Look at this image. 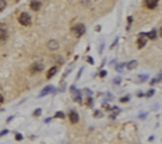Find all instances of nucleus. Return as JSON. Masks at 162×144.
Wrapping results in <instances>:
<instances>
[{
    "label": "nucleus",
    "instance_id": "nucleus-1",
    "mask_svg": "<svg viewBox=\"0 0 162 144\" xmlns=\"http://www.w3.org/2000/svg\"><path fill=\"white\" fill-rule=\"evenodd\" d=\"M18 22L20 23L22 26H31V23H33V19H31V16H30L27 12H22L19 15V18H18Z\"/></svg>",
    "mask_w": 162,
    "mask_h": 144
},
{
    "label": "nucleus",
    "instance_id": "nucleus-2",
    "mask_svg": "<svg viewBox=\"0 0 162 144\" xmlns=\"http://www.w3.org/2000/svg\"><path fill=\"white\" fill-rule=\"evenodd\" d=\"M85 31H87V28L82 23H80V24H74L73 27H72V32H73L76 37H82V35L85 34Z\"/></svg>",
    "mask_w": 162,
    "mask_h": 144
},
{
    "label": "nucleus",
    "instance_id": "nucleus-3",
    "mask_svg": "<svg viewBox=\"0 0 162 144\" xmlns=\"http://www.w3.org/2000/svg\"><path fill=\"white\" fill-rule=\"evenodd\" d=\"M43 70V65H42L41 62H35V63H33L31 66H30V73L31 74H35V73H41V71Z\"/></svg>",
    "mask_w": 162,
    "mask_h": 144
},
{
    "label": "nucleus",
    "instance_id": "nucleus-4",
    "mask_svg": "<svg viewBox=\"0 0 162 144\" xmlns=\"http://www.w3.org/2000/svg\"><path fill=\"white\" fill-rule=\"evenodd\" d=\"M70 90H72V93H73V100L76 101V103H81V101H82L81 90L76 89V86H70Z\"/></svg>",
    "mask_w": 162,
    "mask_h": 144
},
{
    "label": "nucleus",
    "instance_id": "nucleus-5",
    "mask_svg": "<svg viewBox=\"0 0 162 144\" xmlns=\"http://www.w3.org/2000/svg\"><path fill=\"white\" fill-rule=\"evenodd\" d=\"M8 37V31H7V24L0 23V42H4Z\"/></svg>",
    "mask_w": 162,
    "mask_h": 144
},
{
    "label": "nucleus",
    "instance_id": "nucleus-6",
    "mask_svg": "<svg viewBox=\"0 0 162 144\" xmlns=\"http://www.w3.org/2000/svg\"><path fill=\"white\" fill-rule=\"evenodd\" d=\"M68 116H69V120H70V123H72V124L79 123V118H80V117H79V113H77L76 111H70Z\"/></svg>",
    "mask_w": 162,
    "mask_h": 144
},
{
    "label": "nucleus",
    "instance_id": "nucleus-7",
    "mask_svg": "<svg viewBox=\"0 0 162 144\" xmlns=\"http://www.w3.org/2000/svg\"><path fill=\"white\" fill-rule=\"evenodd\" d=\"M46 46H47V49H49V50H57L58 47H59V42L56 40V39H51V40L47 42Z\"/></svg>",
    "mask_w": 162,
    "mask_h": 144
},
{
    "label": "nucleus",
    "instance_id": "nucleus-8",
    "mask_svg": "<svg viewBox=\"0 0 162 144\" xmlns=\"http://www.w3.org/2000/svg\"><path fill=\"white\" fill-rule=\"evenodd\" d=\"M51 92H54V86H53V85H47V86H45L43 89H42V92L39 93V97H43V96L49 94V93H51Z\"/></svg>",
    "mask_w": 162,
    "mask_h": 144
},
{
    "label": "nucleus",
    "instance_id": "nucleus-9",
    "mask_svg": "<svg viewBox=\"0 0 162 144\" xmlns=\"http://www.w3.org/2000/svg\"><path fill=\"white\" fill-rule=\"evenodd\" d=\"M158 2H159V0H145V4H146L147 8L154 10V8L158 5Z\"/></svg>",
    "mask_w": 162,
    "mask_h": 144
},
{
    "label": "nucleus",
    "instance_id": "nucleus-10",
    "mask_svg": "<svg viewBox=\"0 0 162 144\" xmlns=\"http://www.w3.org/2000/svg\"><path fill=\"white\" fill-rule=\"evenodd\" d=\"M141 35V37H149L150 39H157V30H151V31H150V32H147V34H145V32H141L139 34Z\"/></svg>",
    "mask_w": 162,
    "mask_h": 144
},
{
    "label": "nucleus",
    "instance_id": "nucleus-11",
    "mask_svg": "<svg viewBox=\"0 0 162 144\" xmlns=\"http://www.w3.org/2000/svg\"><path fill=\"white\" fill-rule=\"evenodd\" d=\"M146 42H147V39H146L145 37H141V35H139V38H138V42H136L138 49H143V47L146 46Z\"/></svg>",
    "mask_w": 162,
    "mask_h": 144
},
{
    "label": "nucleus",
    "instance_id": "nucleus-12",
    "mask_svg": "<svg viewBox=\"0 0 162 144\" xmlns=\"http://www.w3.org/2000/svg\"><path fill=\"white\" fill-rule=\"evenodd\" d=\"M30 8H31L33 11H38L41 8V2H38V0H31V3H30Z\"/></svg>",
    "mask_w": 162,
    "mask_h": 144
},
{
    "label": "nucleus",
    "instance_id": "nucleus-13",
    "mask_svg": "<svg viewBox=\"0 0 162 144\" xmlns=\"http://www.w3.org/2000/svg\"><path fill=\"white\" fill-rule=\"evenodd\" d=\"M57 71H58V67H57V66H53V67L49 69V71L46 73V77H47V78H51V77H54L57 74Z\"/></svg>",
    "mask_w": 162,
    "mask_h": 144
},
{
    "label": "nucleus",
    "instance_id": "nucleus-14",
    "mask_svg": "<svg viewBox=\"0 0 162 144\" xmlns=\"http://www.w3.org/2000/svg\"><path fill=\"white\" fill-rule=\"evenodd\" d=\"M136 66H138V62H136V61H131V62H128L127 65H126V67H127L128 70H134Z\"/></svg>",
    "mask_w": 162,
    "mask_h": 144
},
{
    "label": "nucleus",
    "instance_id": "nucleus-15",
    "mask_svg": "<svg viewBox=\"0 0 162 144\" xmlns=\"http://www.w3.org/2000/svg\"><path fill=\"white\" fill-rule=\"evenodd\" d=\"M5 7H7V2H5V0H0V12L4 11Z\"/></svg>",
    "mask_w": 162,
    "mask_h": 144
},
{
    "label": "nucleus",
    "instance_id": "nucleus-16",
    "mask_svg": "<svg viewBox=\"0 0 162 144\" xmlns=\"http://www.w3.org/2000/svg\"><path fill=\"white\" fill-rule=\"evenodd\" d=\"M54 117H57V118H64V117H65V113H64V112H57Z\"/></svg>",
    "mask_w": 162,
    "mask_h": 144
},
{
    "label": "nucleus",
    "instance_id": "nucleus-17",
    "mask_svg": "<svg viewBox=\"0 0 162 144\" xmlns=\"http://www.w3.org/2000/svg\"><path fill=\"white\" fill-rule=\"evenodd\" d=\"M161 81V73L158 74V78H154L151 82H150V83H151V85H154V83H157V82H159Z\"/></svg>",
    "mask_w": 162,
    "mask_h": 144
},
{
    "label": "nucleus",
    "instance_id": "nucleus-18",
    "mask_svg": "<svg viewBox=\"0 0 162 144\" xmlns=\"http://www.w3.org/2000/svg\"><path fill=\"white\" fill-rule=\"evenodd\" d=\"M124 66H126L124 63H119V65L116 66V70H118V71H122V70H123V67H124Z\"/></svg>",
    "mask_w": 162,
    "mask_h": 144
},
{
    "label": "nucleus",
    "instance_id": "nucleus-19",
    "mask_svg": "<svg viewBox=\"0 0 162 144\" xmlns=\"http://www.w3.org/2000/svg\"><path fill=\"white\" fill-rule=\"evenodd\" d=\"M128 100H130V97H128V96H126V97L120 98V103H128Z\"/></svg>",
    "mask_w": 162,
    "mask_h": 144
},
{
    "label": "nucleus",
    "instance_id": "nucleus-20",
    "mask_svg": "<svg viewBox=\"0 0 162 144\" xmlns=\"http://www.w3.org/2000/svg\"><path fill=\"white\" fill-rule=\"evenodd\" d=\"M41 113H42V111H41L39 108H38V109H35V111H34V116H39Z\"/></svg>",
    "mask_w": 162,
    "mask_h": 144
},
{
    "label": "nucleus",
    "instance_id": "nucleus-21",
    "mask_svg": "<svg viewBox=\"0 0 162 144\" xmlns=\"http://www.w3.org/2000/svg\"><path fill=\"white\" fill-rule=\"evenodd\" d=\"M15 139H16V140H22L23 136H22L20 133H16V135H15Z\"/></svg>",
    "mask_w": 162,
    "mask_h": 144
},
{
    "label": "nucleus",
    "instance_id": "nucleus-22",
    "mask_svg": "<svg viewBox=\"0 0 162 144\" xmlns=\"http://www.w3.org/2000/svg\"><path fill=\"white\" fill-rule=\"evenodd\" d=\"M7 133H8V131H7V129H3L2 132H0V137L4 136V135H7Z\"/></svg>",
    "mask_w": 162,
    "mask_h": 144
},
{
    "label": "nucleus",
    "instance_id": "nucleus-23",
    "mask_svg": "<svg viewBox=\"0 0 162 144\" xmlns=\"http://www.w3.org/2000/svg\"><path fill=\"white\" fill-rule=\"evenodd\" d=\"M139 78H141V81H146V80L149 78V77H147V75H143V74H142V75H139Z\"/></svg>",
    "mask_w": 162,
    "mask_h": 144
},
{
    "label": "nucleus",
    "instance_id": "nucleus-24",
    "mask_svg": "<svg viewBox=\"0 0 162 144\" xmlns=\"http://www.w3.org/2000/svg\"><path fill=\"white\" fill-rule=\"evenodd\" d=\"M105 75H107V71L105 70H101L100 71V77H105Z\"/></svg>",
    "mask_w": 162,
    "mask_h": 144
},
{
    "label": "nucleus",
    "instance_id": "nucleus-25",
    "mask_svg": "<svg viewBox=\"0 0 162 144\" xmlns=\"http://www.w3.org/2000/svg\"><path fill=\"white\" fill-rule=\"evenodd\" d=\"M95 116H96V117H101V116H103V115H101V113H100V111H96V113H95Z\"/></svg>",
    "mask_w": 162,
    "mask_h": 144
},
{
    "label": "nucleus",
    "instance_id": "nucleus-26",
    "mask_svg": "<svg viewBox=\"0 0 162 144\" xmlns=\"http://www.w3.org/2000/svg\"><path fill=\"white\" fill-rule=\"evenodd\" d=\"M82 71H84V69H80V71H79V74H77V80H79V78H80V77H81V74H82Z\"/></svg>",
    "mask_w": 162,
    "mask_h": 144
},
{
    "label": "nucleus",
    "instance_id": "nucleus-27",
    "mask_svg": "<svg viewBox=\"0 0 162 144\" xmlns=\"http://www.w3.org/2000/svg\"><path fill=\"white\" fill-rule=\"evenodd\" d=\"M120 77H118V78H115V80H113V82H115V83H120Z\"/></svg>",
    "mask_w": 162,
    "mask_h": 144
},
{
    "label": "nucleus",
    "instance_id": "nucleus-28",
    "mask_svg": "<svg viewBox=\"0 0 162 144\" xmlns=\"http://www.w3.org/2000/svg\"><path fill=\"white\" fill-rule=\"evenodd\" d=\"M88 105H89V106L93 105V100H92V98H88Z\"/></svg>",
    "mask_w": 162,
    "mask_h": 144
},
{
    "label": "nucleus",
    "instance_id": "nucleus-29",
    "mask_svg": "<svg viewBox=\"0 0 162 144\" xmlns=\"http://www.w3.org/2000/svg\"><path fill=\"white\" fill-rule=\"evenodd\" d=\"M3 103H4V98H3V96H2V94H0V105H2Z\"/></svg>",
    "mask_w": 162,
    "mask_h": 144
},
{
    "label": "nucleus",
    "instance_id": "nucleus-30",
    "mask_svg": "<svg viewBox=\"0 0 162 144\" xmlns=\"http://www.w3.org/2000/svg\"><path fill=\"white\" fill-rule=\"evenodd\" d=\"M88 62H89V63H92V65H93V59H92L91 57H88Z\"/></svg>",
    "mask_w": 162,
    "mask_h": 144
},
{
    "label": "nucleus",
    "instance_id": "nucleus-31",
    "mask_svg": "<svg viewBox=\"0 0 162 144\" xmlns=\"http://www.w3.org/2000/svg\"><path fill=\"white\" fill-rule=\"evenodd\" d=\"M151 94H154V90H153V89H151V90H150V92L147 93V96H151Z\"/></svg>",
    "mask_w": 162,
    "mask_h": 144
},
{
    "label": "nucleus",
    "instance_id": "nucleus-32",
    "mask_svg": "<svg viewBox=\"0 0 162 144\" xmlns=\"http://www.w3.org/2000/svg\"><path fill=\"white\" fill-rule=\"evenodd\" d=\"M50 120H51L50 117H47V118H45V123H50Z\"/></svg>",
    "mask_w": 162,
    "mask_h": 144
}]
</instances>
